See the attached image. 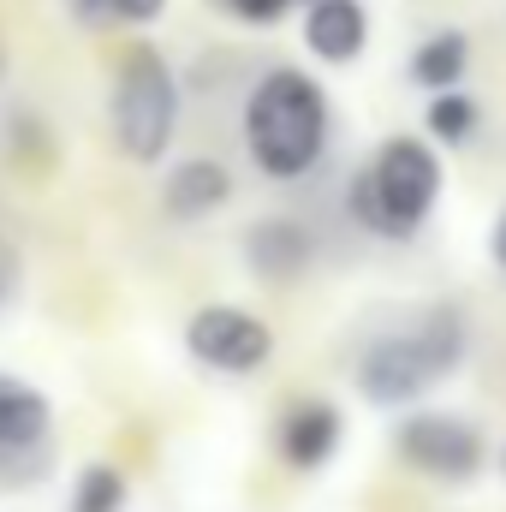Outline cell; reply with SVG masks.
<instances>
[{
	"instance_id": "6da1fadb",
	"label": "cell",
	"mask_w": 506,
	"mask_h": 512,
	"mask_svg": "<svg viewBox=\"0 0 506 512\" xmlns=\"http://www.w3.org/2000/svg\"><path fill=\"white\" fill-rule=\"evenodd\" d=\"M245 149L256 173L268 179H304L328 149V96L310 72L274 66L245 96Z\"/></svg>"
},
{
	"instance_id": "7a4b0ae2",
	"label": "cell",
	"mask_w": 506,
	"mask_h": 512,
	"mask_svg": "<svg viewBox=\"0 0 506 512\" xmlns=\"http://www.w3.org/2000/svg\"><path fill=\"white\" fill-rule=\"evenodd\" d=\"M465 358V316L453 304H429L417 322L393 328L364 346L358 358V393L370 405H411L417 393L447 382Z\"/></svg>"
},
{
	"instance_id": "3957f363",
	"label": "cell",
	"mask_w": 506,
	"mask_h": 512,
	"mask_svg": "<svg viewBox=\"0 0 506 512\" xmlns=\"http://www.w3.org/2000/svg\"><path fill=\"white\" fill-rule=\"evenodd\" d=\"M441 197V161L423 137H387L370 167L352 179V221L376 239H411Z\"/></svg>"
},
{
	"instance_id": "277c9868",
	"label": "cell",
	"mask_w": 506,
	"mask_h": 512,
	"mask_svg": "<svg viewBox=\"0 0 506 512\" xmlns=\"http://www.w3.org/2000/svg\"><path fill=\"white\" fill-rule=\"evenodd\" d=\"M173 131H179V84L155 48H137L126 54L120 84H114V143L149 167L167 155Z\"/></svg>"
},
{
	"instance_id": "5b68a950",
	"label": "cell",
	"mask_w": 506,
	"mask_h": 512,
	"mask_svg": "<svg viewBox=\"0 0 506 512\" xmlns=\"http://www.w3.org/2000/svg\"><path fill=\"white\" fill-rule=\"evenodd\" d=\"M393 453L429 483H471L483 471V435L453 411H411L393 429Z\"/></svg>"
},
{
	"instance_id": "8992f818",
	"label": "cell",
	"mask_w": 506,
	"mask_h": 512,
	"mask_svg": "<svg viewBox=\"0 0 506 512\" xmlns=\"http://www.w3.org/2000/svg\"><path fill=\"white\" fill-rule=\"evenodd\" d=\"M185 352L215 376H256L274 358V328L239 304H203L185 322Z\"/></svg>"
},
{
	"instance_id": "52a82bcc",
	"label": "cell",
	"mask_w": 506,
	"mask_h": 512,
	"mask_svg": "<svg viewBox=\"0 0 506 512\" xmlns=\"http://www.w3.org/2000/svg\"><path fill=\"white\" fill-rule=\"evenodd\" d=\"M48 429H54V405L42 387H30L24 376L0 370V477H18L24 459L48 453Z\"/></svg>"
},
{
	"instance_id": "ba28073f",
	"label": "cell",
	"mask_w": 506,
	"mask_h": 512,
	"mask_svg": "<svg viewBox=\"0 0 506 512\" xmlns=\"http://www.w3.org/2000/svg\"><path fill=\"white\" fill-rule=\"evenodd\" d=\"M340 435H346V423H340V411L328 399H298L274 423V453L292 471H322L340 453Z\"/></svg>"
},
{
	"instance_id": "9c48e42d",
	"label": "cell",
	"mask_w": 506,
	"mask_h": 512,
	"mask_svg": "<svg viewBox=\"0 0 506 512\" xmlns=\"http://www.w3.org/2000/svg\"><path fill=\"white\" fill-rule=\"evenodd\" d=\"M310 256H316V239H310L298 221H286V215L256 221L251 233H245V262H251L256 280L286 286V280H298V274L310 268Z\"/></svg>"
},
{
	"instance_id": "30bf717a",
	"label": "cell",
	"mask_w": 506,
	"mask_h": 512,
	"mask_svg": "<svg viewBox=\"0 0 506 512\" xmlns=\"http://www.w3.org/2000/svg\"><path fill=\"white\" fill-rule=\"evenodd\" d=\"M227 197H233V173H227L221 161H209V155L179 161V167L167 173V185H161V209H167L173 221H209Z\"/></svg>"
},
{
	"instance_id": "8fae6325",
	"label": "cell",
	"mask_w": 506,
	"mask_h": 512,
	"mask_svg": "<svg viewBox=\"0 0 506 512\" xmlns=\"http://www.w3.org/2000/svg\"><path fill=\"white\" fill-rule=\"evenodd\" d=\"M364 42H370V18H364L358 0H310V12H304V48L316 60L346 66V60L364 54Z\"/></svg>"
},
{
	"instance_id": "7c38bea8",
	"label": "cell",
	"mask_w": 506,
	"mask_h": 512,
	"mask_svg": "<svg viewBox=\"0 0 506 512\" xmlns=\"http://www.w3.org/2000/svg\"><path fill=\"white\" fill-rule=\"evenodd\" d=\"M465 66H471V36H465V30H435V36L417 42V54H411V84H423V90H453V84L465 78Z\"/></svg>"
},
{
	"instance_id": "4fadbf2b",
	"label": "cell",
	"mask_w": 506,
	"mask_h": 512,
	"mask_svg": "<svg viewBox=\"0 0 506 512\" xmlns=\"http://www.w3.org/2000/svg\"><path fill=\"white\" fill-rule=\"evenodd\" d=\"M483 126V108L459 90H429V137L435 143H471Z\"/></svg>"
},
{
	"instance_id": "5bb4252c",
	"label": "cell",
	"mask_w": 506,
	"mask_h": 512,
	"mask_svg": "<svg viewBox=\"0 0 506 512\" xmlns=\"http://www.w3.org/2000/svg\"><path fill=\"white\" fill-rule=\"evenodd\" d=\"M66 512H126V477L114 465H84Z\"/></svg>"
},
{
	"instance_id": "9a60e30c",
	"label": "cell",
	"mask_w": 506,
	"mask_h": 512,
	"mask_svg": "<svg viewBox=\"0 0 506 512\" xmlns=\"http://www.w3.org/2000/svg\"><path fill=\"white\" fill-rule=\"evenodd\" d=\"M167 0H72V18L90 30H120V24H155Z\"/></svg>"
},
{
	"instance_id": "2e32d148",
	"label": "cell",
	"mask_w": 506,
	"mask_h": 512,
	"mask_svg": "<svg viewBox=\"0 0 506 512\" xmlns=\"http://www.w3.org/2000/svg\"><path fill=\"white\" fill-rule=\"evenodd\" d=\"M221 6H227L233 18H245V24H274L292 0H221Z\"/></svg>"
},
{
	"instance_id": "e0dca14e",
	"label": "cell",
	"mask_w": 506,
	"mask_h": 512,
	"mask_svg": "<svg viewBox=\"0 0 506 512\" xmlns=\"http://www.w3.org/2000/svg\"><path fill=\"white\" fill-rule=\"evenodd\" d=\"M489 256H495V262L506 268V215L495 221V239H489Z\"/></svg>"
},
{
	"instance_id": "ac0fdd59",
	"label": "cell",
	"mask_w": 506,
	"mask_h": 512,
	"mask_svg": "<svg viewBox=\"0 0 506 512\" xmlns=\"http://www.w3.org/2000/svg\"><path fill=\"white\" fill-rule=\"evenodd\" d=\"M6 292H12V262H6V251H0V304H6Z\"/></svg>"
},
{
	"instance_id": "d6986e66",
	"label": "cell",
	"mask_w": 506,
	"mask_h": 512,
	"mask_svg": "<svg viewBox=\"0 0 506 512\" xmlns=\"http://www.w3.org/2000/svg\"><path fill=\"white\" fill-rule=\"evenodd\" d=\"M501 471H506V459H501Z\"/></svg>"
}]
</instances>
